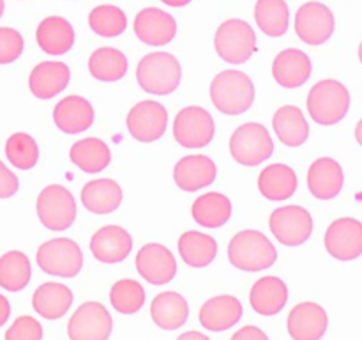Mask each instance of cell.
Returning <instances> with one entry per match:
<instances>
[{"label": "cell", "instance_id": "obj_19", "mask_svg": "<svg viewBox=\"0 0 362 340\" xmlns=\"http://www.w3.org/2000/svg\"><path fill=\"white\" fill-rule=\"evenodd\" d=\"M345 184L341 165L332 158H318L308 170V188L320 200H331Z\"/></svg>", "mask_w": 362, "mask_h": 340}, {"label": "cell", "instance_id": "obj_10", "mask_svg": "<svg viewBox=\"0 0 362 340\" xmlns=\"http://www.w3.org/2000/svg\"><path fill=\"white\" fill-rule=\"evenodd\" d=\"M272 234L286 246H299L310 239L313 232V218L300 205H285L276 209L269 220Z\"/></svg>", "mask_w": 362, "mask_h": 340}, {"label": "cell", "instance_id": "obj_34", "mask_svg": "<svg viewBox=\"0 0 362 340\" xmlns=\"http://www.w3.org/2000/svg\"><path fill=\"white\" fill-rule=\"evenodd\" d=\"M179 251L182 261L191 268H205L214 261L218 254V243L209 234L189 230L179 239Z\"/></svg>", "mask_w": 362, "mask_h": 340}, {"label": "cell", "instance_id": "obj_27", "mask_svg": "<svg viewBox=\"0 0 362 340\" xmlns=\"http://www.w3.org/2000/svg\"><path fill=\"white\" fill-rule=\"evenodd\" d=\"M122 202V190L113 179L90 181L81 190V204L95 215L113 212Z\"/></svg>", "mask_w": 362, "mask_h": 340}, {"label": "cell", "instance_id": "obj_1", "mask_svg": "<svg viewBox=\"0 0 362 340\" xmlns=\"http://www.w3.org/2000/svg\"><path fill=\"white\" fill-rule=\"evenodd\" d=\"M211 98L221 113L240 115L253 105L255 85L243 71L226 69L212 80Z\"/></svg>", "mask_w": 362, "mask_h": 340}, {"label": "cell", "instance_id": "obj_20", "mask_svg": "<svg viewBox=\"0 0 362 340\" xmlns=\"http://www.w3.org/2000/svg\"><path fill=\"white\" fill-rule=\"evenodd\" d=\"M216 163L209 156L193 154L184 156L173 170L177 186L184 191H197L209 186L216 179Z\"/></svg>", "mask_w": 362, "mask_h": 340}, {"label": "cell", "instance_id": "obj_35", "mask_svg": "<svg viewBox=\"0 0 362 340\" xmlns=\"http://www.w3.org/2000/svg\"><path fill=\"white\" fill-rule=\"evenodd\" d=\"M88 71L95 80L117 81L127 73V57L120 50L98 48L88 60Z\"/></svg>", "mask_w": 362, "mask_h": 340}, {"label": "cell", "instance_id": "obj_47", "mask_svg": "<svg viewBox=\"0 0 362 340\" xmlns=\"http://www.w3.org/2000/svg\"><path fill=\"white\" fill-rule=\"evenodd\" d=\"M161 2H165L166 6H172V7H182V6H187L191 0H161Z\"/></svg>", "mask_w": 362, "mask_h": 340}, {"label": "cell", "instance_id": "obj_49", "mask_svg": "<svg viewBox=\"0 0 362 340\" xmlns=\"http://www.w3.org/2000/svg\"><path fill=\"white\" fill-rule=\"evenodd\" d=\"M4 7H6V6H4V0H0V16L4 14Z\"/></svg>", "mask_w": 362, "mask_h": 340}, {"label": "cell", "instance_id": "obj_5", "mask_svg": "<svg viewBox=\"0 0 362 340\" xmlns=\"http://www.w3.org/2000/svg\"><path fill=\"white\" fill-rule=\"evenodd\" d=\"M230 152L240 165L257 166L271 158L274 152V142L265 126L258 123H247L237 128L230 140Z\"/></svg>", "mask_w": 362, "mask_h": 340}, {"label": "cell", "instance_id": "obj_38", "mask_svg": "<svg viewBox=\"0 0 362 340\" xmlns=\"http://www.w3.org/2000/svg\"><path fill=\"white\" fill-rule=\"evenodd\" d=\"M88 25L92 30L103 38H117L127 27L124 11L117 6H98L88 14Z\"/></svg>", "mask_w": 362, "mask_h": 340}, {"label": "cell", "instance_id": "obj_31", "mask_svg": "<svg viewBox=\"0 0 362 340\" xmlns=\"http://www.w3.org/2000/svg\"><path fill=\"white\" fill-rule=\"evenodd\" d=\"M152 321L163 329H177L184 326L189 315L187 301L179 293H161L151 305Z\"/></svg>", "mask_w": 362, "mask_h": 340}, {"label": "cell", "instance_id": "obj_13", "mask_svg": "<svg viewBox=\"0 0 362 340\" xmlns=\"http://www.w3.org/2000/svg\"><path fill=\"white\" fill-rule=\"evenodd\" d=\"M168 112L158 101H141L127 113V130L138 142H156L165 135Z\"/></svg>", "mask_w": 362, "mask_h": 340}, {"label": "cell", "instance_id": "obj_22", "mask_svg": "<svg viewBox=\"0 0 362 340\" xmlns=\"http://www.w3.org/2000/svg\"><path fill=\"white\" fill-rule=\"evenodd\" d=\"M272 74L281 87H300L311 76V59L303 50H283L272 62Z\"/></svg>", "mask_w": 362, "mask_h": 340}, {"label": "cell", "instance_id": "obj_50", "mask_svg": "<svg viewBox=\"0 0 362 340\" xmlns=\"http://www.w3.org/2000/svg\"><path fill=\"white\" fill-rule=\"evenodd\" d=\"M359 60L362 62V42H361V46H359Z\"/></svg>", "mask_w": 362, "mask_h": 340}, {"label": "cell", "instance_id": "obj_37", "mask_svg": "<svg viewBox=\"0 0 362 340\" xmlns=\"http://www.w3.org/2000/svg\"><path fill=\"white\" fill-rule=\"evenodd\" d=\"M30 276V261L25 254L13 250L0 257V287L18 293L28 285Z\"/></svg>", "mask_w": 362, "mask_h": 340}, {"label": "cell", "instance_id": "obj_40", "mask_svg": "<svg viewBox=\"0 0 362 340\" xmlns=\"http://www.w3.org/2000/svg\"><path fill=\"white\" fill-rule=\"evenodd\" d=\"M6 156L20 170L34 169L39 159V147L37 142L27 133H14L7 138L6 144Z\"/></svg>", "mask_w": 362, "mask_h": 340}, {"label": "cell", "instance_id": "obj_23", "mask_svg": "<svg viewBox=\"0 0 362 340\" xmlns=\"http://www.w3.org/2000/svg\"><path fill=\"white\" fill-rule=\"evenodd\" d=\"M53 120L64 133H81L94 123V108L81 96H67L62 101L57 103L53 110Z\"/></svg>", "mask_w": 362, "mask_h": 340}, {"label": "cell", "instance_id": "obj_41", "mask_svg": "<svg viewBox=\"0 0 362 340\" xmlns=\"http://www.w3.org/2000/svg\"><path fill=\"white\" fill-rule=\"evenodd\" d=\"M23 53V38L18 30L0 27V64H11Z\"/></svg>", "mask_w": 362, "mask_h": 340}, {"label": "cell", "instance_id": "obj_26", "mask_svg": "<svg viewBox=\"0 0 362 340\" xmlns=\"http://www.w3.org/2000/svg\"><path fill=\"white\" fill-rule=\"evenodd\" d=\"M288 301V289L278 276H264L251 287L250 303L262 315H276Z\"/></svg>", "mask_w": 362, "mask_h": 340}, {"label": "cell", "instance_id": "obj_46", "mask_svg": "<svg viewBox=\"0 0 362 340\" xmlns=\"http://www.w3.org/2000/svg\"><path fill=\"white\" fill-rule=\"evenodd\" d=\"M186 339H202V340H207V336H205L204 333L189 332V333H184V335H180V340H186Z\"/></svg>", "mask_w": 362, "mask_h": 340}, {"label": "cell", "instance_id": "obj_7", "mask_svg": "<svg viewBox=\"0 0 362 340\" xmlns=\"http://www.w3.org/2000/svg\"><path fill=\"white\" fill-rule=\"evenodd\" d=\"M35 259L42 271L48 275L64 276V278L76 276L83 266L81 248L67 237H57V239L42 243Z\"/></svg>", "mask_w": 362, "mask_h": 340}, {"label": "cell", "instance_id": "obj_39", "mask_svg": "<svg viewBox=\"0 0 362 340\" xmlns=\"http://www.w3.org/2000/svg\"><path fill=\"white\" fill-rule=\"evenodd\" d=\"M113 308L120 314H136L145 303V289L136 280H119L110 293Z\"/></svg>", "mask_w": 362, "mask_h": 340}, {"label": "cell", "instance_id": "obj_8", "mask_svg": "<svg viewBox=\"0 0 362 340\" xmlns=\"http://www.w3.org/2000/svg\"><path fill=\"white\" fill-rule=\"evenodd\" d=\"M37 216L49 230H66L76 218V202L67 188L52 184L37 197Z\"/></svg>", "mask_w": 362, "mask_h": 340}, {"label": "cell", "instance_id": "obj_29", "mask_svg": "<svg viewBox=\"0 0 362 340\" xmlns=\"http://www.w3.org/2000/svg\"><path fill=\"white\" fill-rule=\"evenodd\" d=\"M272 126H274L279 142L288 147H299L310 137V124H308L306 117L297 106L292 105L281 106L274 113Z\"/></svg>", "mask_w": 362, "mask_h": 340}, {"label": "cell", "instance_id": "obj_43", "mask_svg": "<svg viewBox=\"0 0 362 340\" xmlns=\"http://www.w3.org/2000/svg\"><path fill=\"white\" fill-rule=\"evenodd\" d=\"M18 177L16 174L11 172L2 162H0V198H9L13 197L18 191Z\"/></svg>", "mask_w": 362, "mask_h": 340}, {"label": "cell", "instance_id": "obj_15", "mask_svg": "<svg viewBox=\"0 0 362 340\" xmlns=\"http://www.w3.org/2000/svg\"><path fill=\"white\" fill-rule=\"evenodd\" d=\"M136 269L152 285H165L177 275V261L168 248L151 243L138 251Z\"/></svg>", "mask_w": 362, "mask_h": 340}, {"label": "cell", "instance_id": "obj_6", "mask_svg": "<svg viewBox=\"0 0 362 340\" xmlns=\"http://www.w3.org/2000/svg\"><path fill=\"white\" fill-rule=\"evenodd\" d=\"M216 52L230 64H244L257 52V35L244 20H228L219 25L214 38Z\"/></svg>", "mask_w": 362, "mask_h": 340}, {"label": "cell", "instance_id": "obj_9", "mask_svg": "<svg viewBox=\"0 0 362 340\" xmlns=\"http://www.w3.org/2000/svg\"><path fill=\"white\" fill-rule=\"evenodd\" d=\"M214 119L202 106L180 110L173 123V137L182 147H205L214 138Z\"/></svg>", "mask_w": 362, "mask_h": 340}, {"label": "cell", "instance_id": "obj_33", "mask_svg": "<svg viewBox=\"0 0 362 340\" xmlns=\"http://www.w3.org/2000/svg\"><path fill=\"white\" fill-rule=\"evenodd\" d=\"M69 158L83 172L95 174L101 172L110 165L112 152H110V147L105 142L95 137H88L80 142H74L69 151Z\"/></svg>", "mask_w": 362, "mask_h": 340}, {"label": "cell", "instance_id": "obj_17", "mask_svg": "<svg viewBox=\"0 0 362 340\" xmlns=\"http://www.w3.org/2000/svg\"><path fill=\"white\" fill-rule=\"evenodd\" d=\"M329 317L313 301L299 303L288 315V333L293 340H318L325 335Z\"/></svg>", "mask_w": 362, "mask_h": 340}, {"label": "cell", "instance_id": "obj_21", "mask_svg": "<svg viewBox=\"0 0 362 340\" xmlns=\"http://www.w3.org/2000/svg\"><path fill=\"white\" fill-rule=\"evenodd\" d=\"M71 80V71L67 64L46 60L37 64L28 76L30 92L39 99H52L67 87Z\"/></svg>", "mask_w": 362, "mask_h": 340}, {"label": "cell", "instance_id": "obj_18", "mask_svg": "<svg viewBox=\"0 0 362 340\" xmlns=\"http://www.w3.org/2000/svg\"><path fill=\"white\" fill-rule=\"evenodd\" d=\"M90 250L98 261L115 264L124 261L133 250L129 232L119 225H106L99 229L90 239Z\"/></svg>", "mask_w": 362, "mask_h": 340}, {"label": "cell", "instance_id": "obj_12", "mask_svg": "<svg viewBox=\"0 0 362 340\" xmlns=\"http://www.w3.org/2000/svg\"><path fill=\"white\" fill-rule=\"evenodd\" d=\"M296 32L306 45H324L334 32V14L325 4H304L296 14Z\"/></svg>", "mask_w": 362, "mask_h": 340}, {"label": "cell", "instance_id": "obj_32", "mask_svg": "<svg viewBox=\"0 0 362 340\" xmlns=\"http://www.w3.org/2000/svg\"><path fill=\"white\" fill-rule=\"evenodd\" d=\"M191 212L198 225L207 227V229H218V227L225 225L232 216V202L223 193L211 191L194 200Z\"/></svg>", "mask_w": 362, "mask_h": 340}, {"label": "cell", "instance_id": "obj_11", "mask_svg": "<svg viewBox=\"0 0 362 340\" xmlns=\"http://www.w3.org/2000/svg\"><path fill=\"white\" fill-rule=\"evenodd\" d=\"M113 321L106 307L98 301H88L78 307L67 324L71 340H106L112 333Z\"/></svg>", "mask_w": 362, "mask_h": 340}, {"label": "cell", "instance_id": "obj_42", "mask_svg": "<svg viewBox=\"0 0 362 340\" xmlns=\"http://www.w3.org/2000/svg\"><path fill=\"white\" fill-rule=\"evenodd\" d=\"M42 328L30 315H21L6 333L7 340H41Z\"/></svg>", "mask_w": 362, "mask_h": 340}, {"label": "cell", "instance_id": "obj_44", "mask_svg": "<svg viewBox=\"0 0 362 340\" xmlns=\"http://www.w3.org/2000/svg\"><path fill=\"white\" fill-rule=\"evenodd\" d=\"M233 340H267V335L257 326H246L233 335Z\"/></svg>", "mask_w": 362, "mask_h": 340}, {"label": "cell", "instance_id": "obj_4", "mask_svg": "<svg viewBox=\"0 0 362 340\" xmlns=\"http://www.w3.org/2000/svg\"><path fill=\"white\" fill-rule=\"evenodd\" d=\"M350 108V92L341 81L322 80L308 94V112L315 123L332 126L345 119Z\"/></svg>", "mask_w": 362, "mask_h": 340}, {"label": "cell", "instance_id": "obj_48", "mask_svg": "<svg viewBox=\"0 0 362 340\" xmlns=\"http://www.w3.org/2000/svg\"><path fill=\"white\" fill-rule=\"evenodd\" d=\"M356 138H357V142L362 145V119L359 120V124H357V128H356Z\"/></svg>", "mask_w": 362, "mask_h": 340}, {"label": "cell", "instance_id": "obj_28", "mask_svg": "<svg viewBox=\"0 0 362 340\" xmlns=\"http://www.w3.org/2000/svg\"><path fill=\"white\" fill-rule=\"evenodd\" d=\"M35 312L45 319H60L73 305V293L64 283L48 282L37 287L32 298Z\"/></svg>", "mask_w": 362, "mask_h": 340}, {"label": "cell", "instance_id": "obj_25", "mask_svg": "<svg viewBox=\"0 0 362 340\" xmlns=\"http://www.w3.org/2000/svg\"><path fill=\"white\" fill-rule=\"evenodd\" d=\"M39 48L48 55H64L74 45V30L66 18L48 16L39 23L35 32Z\"/></svg>", "mask_w": 362, "mask_h": 340}, {"label": "cell", "instance_id": "obj_14", "mask_svg": "<svg viewBox=\"0 0 362 340\" xmlns=\"http://www.w3.org/2000/svg\"><path fill=\"white\" fill-rule=\"evenodd\" d=\"M325 248L338 261H354L362 255V223L356 218H338L325 232Z\"/></svg>", "mask_w": 362, "mask_h": 340}, {"label": "cell", "instance_id": "obj_36", "mask_svg": "<svg viewBox=\"0 0 362 340\" xmlns=\"http://www.w3.org/2000/svg\"><path fill=\"white\" fill-rule=\"evenodd\" d=\"M255 20L265 35L279 38L290 23V9L285 0H258L255 7Z\"/></svg>", "mask_w": 362, "mask_h": 340}, {"label": "cell", "instance_id": "obj_30", "mask_svg": "<svg viewBox=\"0 0 362 340\" xmlns=\"http://www.w3.org/2000/svg\"><path fill=\"white\" fill-rule=\"evenodd\" d=\"M260 193L269 200H286L297 190V176L288 165L274 163L262 170L258 177Z\"/></svg>", "mask_w": 362, "mask_h": 340}, {"label": "cell", "instance_id": "obj_3", "mask_svg": "<svg viewBox=\"0 0 362 340\" xmlns=\"http://www.w3.org/2000/svg\"><path fill=\"white\" fill-rule=\"evenodd\" d=\"M182 69L180 62L166 52L148 53L136 67L138 85L148 94H172L180 85Z\"/></svg>", "mask_w": 362, "mask_h": 340}, {"label": "cell", "instance_id": "obj_16", "mask_svg": "<svg viewBox=\"0 0 362 340\" xmlns=\"http://www.w3.org/2000/svg\"><path fill=\"white\" fill-rule=\"evenodd\" d=\"M134 32L145 45L163 46L168 45L175 38L177 21L172 14L158 7H147V9H141L134 18Z\"/></svg>", "mask_w": 362, "mask_h": 340}, {"label": "cell", "instance_id": "obj_45", "mask_svg": "<svg viewBox=\"0 0 362 340\" xmlns=\"http://www.w3.org/2000/svg\"><path fill=\"white\" fill-rule=\"evenodd\" d=\"M9 315H11L9 301H7V298H4L2 294H0V326L6 324L7 319H9Z\"/></svg>", "mask_w": 362, "mask_h": 340}, {"label": "cell", "instance_id": "obj_24", "mask_svg": "<svg viewBox=\"0 0 362 340\" xmlns=\"http://www.w3.org/2000/svg\"><path fill=\"white\" fill-rule=\"evenodd\" d=\"M243 317V303L233 296H216L200 308V322L211 332H225Z\"/></svg>", "mask_w": 362, "mask_h": 340}, {"label": "cell", "instance_id": "obj_2", "mask_svg": "<svg viewBox=\"0 0 362 340\" xmlns=\"http://www.w3.org/2000/svg\"><path fill=\"white\" fill-rule=\"evenodd\" d=\"M228 259L237 269L262 271L274 264L278 251L269 237L260 230H243L230 241Z\"/></svg>", "mask_w": 362, "mask_h": 340}]
</instances>
